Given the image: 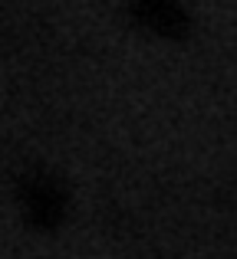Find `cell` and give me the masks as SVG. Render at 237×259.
Instances as JSON below:
<instances>
[{"label":"cell","instance_id":"1","mask_svg":"<svg viewBox=\"0 0 237 259\" xmlns=\"http://www.w3.org/2000/svg\"><path fill=\"white\" fill-rule=\"evenodd\" d=\"M142 10H145V17L152 20L158 30H168L172 23H178V20H181V10L172 4V0H145Z\"/></svg>","mask_w":237,"mask_h":259}]
</instances>
